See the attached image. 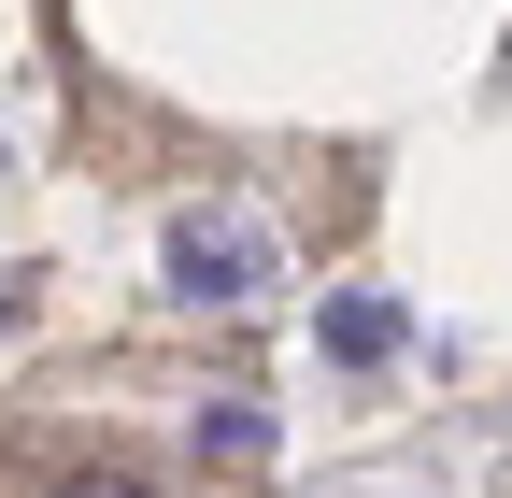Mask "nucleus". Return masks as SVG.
Instances as JSON below:
<instances>
[{
  "label": "nucleus",
  "mask_w": 512,
  "mask_h": 498,
  "mask_svg": "<svg viewBox=\"0 0 512 498\" xmlns=\"http://www.w3.org/2000/svg\"><path fill=\"white\" fill-rule=\"evenodd\" d=\"M72 498H143V484H72Z\"/></svg>",
  "instance_id": "nucleus-4"
},
{
  "label": "nucleus",
  "mask_w": 512,
  "mask_h": 498,
  "mask_svg": "<svg viewBox=\"0 0 512 498\" xmlns=\"http://www.w3.org/2000/svg\"><path fill=\"white\" fill-rule=\"evenodd\" d=\"M171 285L185 299H256L271 285V228L256 214H171Z\"/></svg>",
  "instance_id": "nucleus-1"
},
{
  "label": "nucleus",
  "mask_w": 512,
  "mask_h": 498,
  "mask_svg": "<svg viewBox=\"0 0 512 498\" xmlns=\"http://www.w3.org/2000/svg\"><path fill=\"white\" fill-rule=\"evenodd\" d=\"M200 442H214V456H271V413H242V399H228V413H200Z\"/></svg>",
  "instance_id": "nucleus-3"
},
{
  "label": "nucleus",
  "mask_w": 512,
  "mask_h": 498,
  "mask_svg": "<svg viewBox=\"0 0 512 498\" xmlns=\"http://www.w3.org/2000/svg\"><path fill=\"white\" fill-rule=\"evenodd\" d=\"M313 342H328L342 370H384V356H399V314H384V299H328V314H313Z\"/></svg>",
  "instance_id": "nucleus-2"
},
{
  "label": "nucleus",
  "mask_w": 512,
  "mask_h": 498,
  "mask_svg": "<svg viewBox=\"0 0 512 498\" xmlns=\"http://www.w3.org/2000/svg\"><path fill=\"white\" fill-rule=\"evenodd\" d=\"M15 314H29V299H15V285H0V328H15Z\"/></svg>",
  "instance_id": "nucleus-5"
}]
</instances>
